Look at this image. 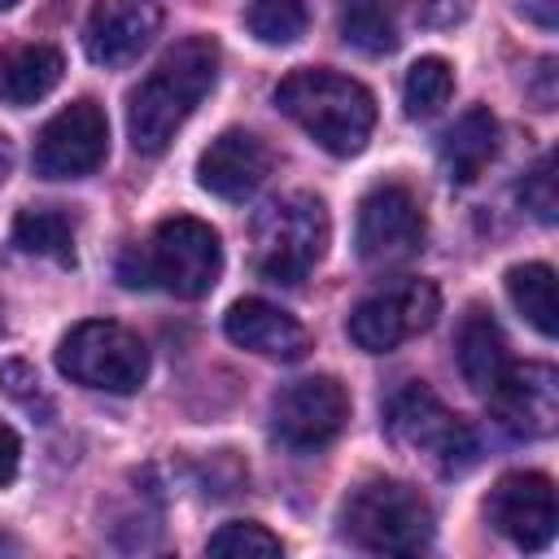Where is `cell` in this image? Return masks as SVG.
I'll return each mask as SVG.
<instances>
[{
  "instance_id": "obj_1",
  "label": "cell",
  "mask_w": 559,
  "mask_h": 559,
  "mask_svg": "<svg viewBox=\"0 0 559 559\" xmlns=\"http://www.w3.org/2000/svg\"><path fill=\"white\" fill-rule=\"evenodd\" d=\"M218 79V44L210 35L179 39L131 92L127 105V135L135 153H162L175 131L192 118V109L210 96Z\"/></svg>"
},
{
  "instance_id": "obj_2",
  "label": "cell",
  "mask_w": 559,
  "mask_h": 559,
  "mask_svg": "<svg viewBox=\"0 0 559 559\" xmlns=\"http://www.w3.org/2000/svg\"><path fill=\"white\" fill-rule=\"evenodd\" d=\"M275 105L332 157L362 153L376 127V96L358 79L323 66L284 74L275 87Z\"/></svg>"
},
{
  "instance_id": "obj_3",
  "label": "cell",
  "mask_w": 559,
  "mask_h": 559,
  "mask_svg": "<svg viewBox=\"0 0 559 559\" xmlns=\"http://www.w3.org/2000/svg\"><path fill=\"white\" fill-rule=\"evenodd\" d=\"M345 533L376 555H419L432 542V507L428 498L406 485V480H389V476H371L362 480L349 498H345Z\"/></svg>"
},
{
  "instance_id": "obj_4",
  "label": "cell",
  "mask_w": 559,
  "mask_h": 559,
  "mask_svg": "<svg viewBox=\"0 0 559 559\" xmlns=\"http://www.w3.org/2000/svg\"><path fill=\"white\" fill-rule=\"evenodd\" d=\"M328 210L310 192L271 201L253 218V266L271 284H301L328 249Z\"/></svg>"
},
{
  "instance_id": "obj_5",
  "label": "cell",
  "mask_w": 559,
  "mask_h": 559,
  "mask_svg": "<svg viewBox=\"0 0 559 559\" xmlns=\"http://www.w3.org/2000/svg\"><path fill=\"white\" fill-rule=\"evenodd\" d=\"M144 262V288L162 284L175 297H205L223 275V240L210 223L192 214H175L157 223L153 240L140 245Z\"/></svg>"
},
{
  "instance_id": "obj_6",
  "label": "cell",
  "mask_w": 559,
  "mask_h": 559,
  "mask_svg": "<svg viewBox=\"0 0 559 559\" xmlns=\"http://www.w3.org/2000/svg\"><path fill=\"white\" fill-rule=\"evenodd\" d=\"M57 371L70 376L74 384H87V389L135 393L148 376V349L122 323L83 319L57 345Z\"/></svg>"
},
{
  "instance_id": "obj_7",
  "label": "cell",
  "mask_w": 559,
  "mask_h": 559,
  "mask_svg": "<svg viewBox=\"0 0 559 559\" xmlns=\"http://www.w3.org/2000/svg\"><path fill=\"white\" fill-rule=\"evenodd\" d=\"M384 428L402 450L419 454L424 463H432L445 476H459L476 463L472 428L454 411H445V402L424 384H406L402 393H393V402L384 411Z\"/></svg>"
},
{
  "instance_id": "obj_8",
  "label": "cell",
  "mask_w": 559,
  "mask_h": 559,
  "mask_svg": "<svg viewBox=\"0 0 559 559\" xmlns=\"http://www.w3.org/2000/svg\"><path fill=\"white\" fill-rule=\"evenodd\" d=\"M437 314H441V293L432 280H393V284L367 293L349 310L345 332L358 349L389 354V349L406 345L411 336L428 332Z\"/></svg>"
},
{
  "instance_id": "obj_9",
  "label": "cell",
  "mask_w": 559,
  "mask_h": 559,
  "mask_svg": "<svg viewBox=\"0 0 559 559\" xmlns=\"http://www.w3.org/2000/svg\"><path fill=\"white\" fill-rule=\"evenodd\" d=\"M109 153V122L96 100H74L57 109L35 135V175L44 179H83Z\"/></svg>"
},
{
  "instance_id": "obj_10",
  "label": "cell",
  "mask_w": 559,
  "mask_h": 559,
  "mask_svg": "<svg viewBox=\"0 0 559 559\" xmlns=\"http://www.w3.org/2000/svg\"><path fill=\"white\" fill-rule=\"evenodd\" d=\"M428 223L419 201L411 197V188L402 183H376L362 201H358V227H354V245L358 258L371 266H393L406 262L424 249Z\"/></svg>"
},
{
  "instance_id": "obj_11",
  "label": "cell",
  "mask_w": 559,
  "mask_h": 559,
  "mask_svg": "<svg viewBox=\"0 0 559 559\" xmlns=\"http://www.w3.org/2000/svg\"><path fill=\"white\" fill-rule=\"evenodd\" d=\"M349 419V393L336 376H301L280 389L271 406L275 437L288 450H319L328 445Z\"/></svg>"
},
{
  "instance_id": "obj_12",
  "label": "cell",
  "mask_w": 559,
  "mask_h": 559,
  "mask_svg": "<svg viewBox=\"0 0 559 559\" xmlns=\"http://www.w3.org/2000/svg\"><path fill=\"white\" fill-rule=\"evenodd\" d=\"M489 524L520 550H546L555 542L559 507H555V485L542 472H511L489 489Z\"/></svg>"
},
{
  "instance_id": "obj_13",
  "label": "cell",
  "mask_w": 559,
  "mask_h": 559,
  "mask_svg": "<svg viewBox=\"0 0 559 559\" xmlns=\"http://www.w3.org/2000/svg\"><path fill=\"white\" fill-rule=\"evenodd\" d=\"M485 397L511 437H550L559 424V376L546 362H511Z\"/></svg>"
},
{
  "instance_id": "obj_14",
  "label": "cell",
  "mask_w": 559,
  "mask_h": 559,
  "mask_svg": "<svg viewBox=\"0 0 559 559\" xmlns=\"http://www.w3.org/2000/svg\"><path fill=\"white\" fill-rule=\"evenodd\" d=\"M162 9L153 0H100L83 26V48L96 66H131L157 35Z\"/></svg>"
},
{
  "instance_id": "obj_15",
  "label": "cell",
  "mask_w": 559,
  "mask_h": 559,
  "mask_svg": "<svg viewBox=\"0 0 559 559\" xmlns=\"http://www.w3.org/2000/svg\"><path fill=\"white\" fill-rule=\"evenodd\" d=\"M271 175V153L249 131H223L210 140V148L197 157V183L223 201H245L262 188Z\"/></svg>"
},
{
  "instance_id": "obj_16",
  "label": "cell",
  "mask_w": 559,
  "mask_h": 559,
  "mask_svg": "<svg viewBox=\"0 0 559 559\" xmlns=\"http://www.w3.org/2000/svg\"><path fill=\"white\" fill-rule=\"evenodd\" d=\"M223 332H227L231 345H240L249 354H262V358H280V362H293L310 349L306 328L266 297H240L223 314Z\"/></svg>"
},
{
  "instance_id": "obj_17",
  "label": "cell",
  "mask_w": 559,
  "mask_h": 559,
  "mask_svg": "<svg viewBox=\"0 0 559 559\" xmlns=\"http://www.w3.org/2000/svg\"><path fill=\"white\" fill-rule=\"evenodd\" d=\"M493 153H498V118L480 105L459 114L437 144V157L450 183H472L493 162Z\"/></svg>"
},
{
  "instance_id": "obj_18",
  "label": "cell",
  "mask_w": 559,
  "mask_h": 559,
  "mask_svg": "<svg viewBox=\"0 0 559 559\" xmlns=\"http://www.w3.org/2000/svg\"><path fill=\"white\" fill-rule=\"evenodd\" d=\"M454 358H459L463 380L476 393H489L502 380V371L511 367V354H507V336L493 323V314H485V310H467L463 314L459 336H454Z\"/></svg>"
},
{
  "instance_id": "obj_19",
  "label": "cell",
  "mask_w": 559,
  "mask_h": 559,
  "mask_svg": "<svg viewBox=\"0 0 559 559\" xmlns=\"http://www.w3.org/2000/svg\"><path fill=\"white\" fill-rule=\"evenodd\" d=\"M66 74V57L52 44H22L0 52V100L35 105L44 100Z\"/></svg>"
},
{
  "instance_id": "obj_20",
  "label": "cell",
  "mask_w": 559,
  "mask_h": 559,
  "mask_svg": "<svg viewBox=\"0 0 559 559\" xmlns=\"http://www.w3.org/2000/svg\"><path fill=\"white\" fill-rule=\"evenodd\" d=\"M341 39L367 57L397 48V0H341Z\"/></svg>"
},
{
  "instance_id": "obj_21",
  "label": "cell",
  "mask_w": 559,
  "mask_h": 559,
  "mask_svg": "<svg viewBox=\"0 0 559 559\" xmlns=\"http://www.w3.org/2000/svg\"><path fill=\"white\" fill-rule=\"evenodd\" d=\"M507 297L542 336H555V328H559V319H555V271L546 262L511 266L507 271Z\"/></svg>"
},
{
  "instance_id": "obj_22",
  "label": "cell",
  "mask_w": 559,
  "mask_h": 559,
  "mask_svg": "<svg viewBox=\"0 0 559 559\" xmlns=\"http://www.w3.org/2000/svg\"><path fill=\"white\" fill-rule=\"evenodd\" d=\"M13 245L35 258L74 262V231L61 210H22L13 218Z\"/></svg>"
},
{
  "instance_id": "obj_23",
  "label": "cell",
  "mask_w": 559,
  "mask_h": 559,
  "mask_svg": "<svg viewBox=\"0 0 559 559\" xmlns=\"http://www.w3.org/2000/svg\"><path fill=\"white\" fill-rule=\"evenodd\" d=\"M306 22H310V9L306 0H249L245 4V26L253 39L271 44V48H284V44H297L306 35Z\"/></svg>"
},
{
  "instance_id": "obj_24",
  "label": "cell",
  "mask_w": 559,
  "mask_h": 559,
  "mask_svg": "<svg viewBox=\"0 0 559 559\" xmlns=\"http://www.w3.org/2000/svg\"><path fill=\"white\" fill-rule=\"evenodd\" d=\"M454 92V70L445 57H419L402 79V105L411 118H432Z\"/></svg>"
},
{
  "instance_id": "obj_25",
  "label": "cell",
  "mask_w": 559,
  "mask_h": 559,
  "mask_svg": "<svg viewBox=\"0 0 559 559\" xmlns=\"http://www.w3.org/2000/svg\"><path fill=\"white\" fill-rule=\"evenodd\" d=\"M205 550L218 555V559H271V555H280L284 546H280V537H275L271 528H262V524H253V520H231V524H223V528L205 542Z\"/></svg>"
},
{
  "instance_id": "obj_26",
  "label": "cell",
  "mask_w": 559,
  "mask_h": 559,
  "mask_svg": "<svg viewBox=\"0 0 559 559\" xmlns=\"http://www.w3.org/2000/svg\"><path fill=\"white\" fill-rule=\"evenodd\" d=\"M520 201L524 210H533V218L542 223H555V210H559V197H555V157H537V166L524 175L520 183Z\"/></svg>"
},
{
  "instance_id": "obj_27",
  "label": "cell",
  "mask_w": 559,
  "mask_h": 559,
  "mask_svg": "<svg viewBox=\"0 0 559 559\" xmlns=\"http://www.w3.org/2000/svg\"><path fill=\"white\" fill-rule=\"evenodd\" d=\"M0 384H4V393L9 397H17V402H35L39 397V380H35V371L22 362V358H13V362H4L0 367Z\"/></svg>"
},
{
  "instance_id": "obj_28",
  "label": "cell",
  "mask_w": 559,
  "mask_h": 559,
  "mask_svg": "<svg viewBox=\"0 0 559 559\" xmlns=\"http://www.w3.org/2000/svg\"><path fill=\"white\" fill-rule=\"evenodd\" d=\"M17 463H22V441H17V432L0 419V489L17 476Z\"/></svg>"
},
{
  "instance_id": "obj_29",
  "label": "cell",
  "mask_w": 559,
  "mask_h": 559,
  "mask_svg": "<svg viewBox=\"0 0 559 559\" xmlns=\"http://www.w3.org/2000/svg\"><path fill=\"white\" fill-rule=\"evenodd\" d=\"M467 9H472V0H424V17L432 26H454L467 17Z\"/></svg>"
},
{
  "instance_id": "obj_30",
  "label": "cell",
  "mask_w": 559,
  "mask_h": 559,
  "mask_svg": "<svg viewBox=\"0 0 559 559\" xmlns=\"http://www.w3.org/2000/svg\"><path fill=\"white\" fill-rule=\"evenodd\" d=\"M533 100H537L542 109H550V105H555V61H550V57L537 66V87H533Z\"/></svg>"
},
{
  "instance_id": "obj_31",
  "label": "cell",
  "mask_w": 559,
  "mask_h": 559,
  "mask_svg": "<svg viewBox=\"0 0 559 559\" xmlns=\"http://www.w3.org/2000/svg\"><path fill=\"white\" fill-rule=\"evenodd\" d=\"M9 170H13V140L0 131V183L9 179Z\"/></svg>"
},
{
  "instance_id": "obj_32",
  "label": "cell",
  "mask_w": 559,
  "mask_h": 559,
  "mask_svg": "<svg viewBox=\"0 0 559 559\" xmlns=\"http://www.w3.org/2000/svg\"><path fill=\"white\" fill-rule=\"evenodd\" d=\"M13 4H17V0H0V9H13Z\"/></svg>"
}]
</instances>
